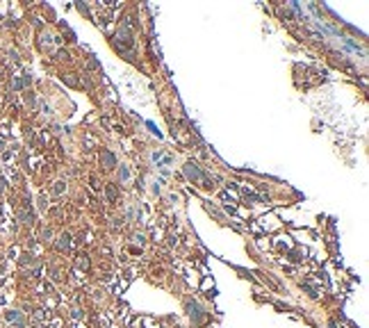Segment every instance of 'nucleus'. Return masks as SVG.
<instances>
[{"label": "nucleus", "mask_w": 369, "mask_h": 328, "mask_svg": "<svg viewBox=\"0 0 369 328\" xmlns=\"http://www.w3.org/2000/svg\"><path fill=\"white\" fill-rule=\"evenodd\" d=\"M187 176L192 178V180H196V178H198V169L194 167V164H187Z\"/></svg>", "instance_id": "f257e3e1"}, {"label": "nucleus", "mask_w": 369, "mask_h": 328, "mask_svg": "<svg viewBox=\"0 0 369 328\" xmlns=\"http://www.w3.org/2000/svg\"><path fill=\"white\" fill-rule=\"evenodd\" d=\"M105 164H109V167H114V157L109 155V153H105Z\"/></svg>", "instance_id": "f03ea898"}]
</instances>
